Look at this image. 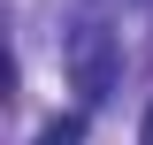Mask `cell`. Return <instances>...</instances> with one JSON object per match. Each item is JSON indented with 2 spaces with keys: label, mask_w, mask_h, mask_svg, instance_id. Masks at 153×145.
Returning a JSON list of instances; mask_svg holds the SVG:
<instances>
[{
  "label": "cell",
  "mask_w": 153,
  "mask_h": 145,
  "mask_svg": "<svg viewBox=\"0 0 153 145\" xmlns=\"http://www.w3.org/2000/svg\"><path fill=\"white\" fill-rule=\"evenodd\" d=\"M107 69H115V38H107V31H92V38H84V54H76V92H84V99H100Z\"/></svg>",
  "instance_id": "6da1fadb"
},
{
  "label": "cell",
  "mask_w": 153,
  "mask_h": 145,
  "mask_svg": "<svg viewBox=\"0 0 153 145\" xmlns=\"http://www.w3.org/2000/svg\"><path fill=\"white\" fill-rule=\"evenodd\" d=\"M31 145H84V115H54V122L38 130Z\"/></svg>",
  "instance_id": "7a4b0ae2"
},
{
  "label": "cell",
  "mask_w": 153,
  "mask_h": 145,
  "mask_svg": "<svg viewBox=\"0 0 153 145\" xmlns=\"http://www.w3.org/2000/svg\"><path fill=\"white\" fill-rule=\"evenodd\" d=\"M138 145H153V107H146V122H138Z\"/></svg>",
  "instance_id": "3957f363"
}]
</instances>
